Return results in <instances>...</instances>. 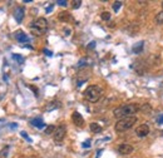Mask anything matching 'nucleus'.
I'll use <instances>...</instances> for the list:
<instances>
[{"mask_svg":"<svg viewBox=\"0 0 163 158\" xmlns=\"http://www.w3.org/2000/svg\"><path fill=\"white\" fill-rule=\"evenodd\" d=\"M140 108L138 104L136 103H130V104H124V106H121L118 108H115L113 110V114L115 118H125V117H132L133 114H136Z\"/></svg>","mask_w":163,"mask_h":158,"instance_id":"obj_1","label":"nucleus"},{"mask_svg":"<svg viewBox=\"0 0 163 158\" xmlns=\"http://www.w3.org/2000/svg\"><path fill=\"white\" fill-rule=\"evenodd\" d=\"M103 91L98 85H89L88 88L84 91V98L90 103H95L102 98Z\"/></svg>","mask_w":163,"mask_h":158,"instance_id":"obj_2","label":"nucleus"},{"mask_svg":"<svg viewBox=\"0 0 163 158\" xmlns=\"http://www.w3.org/2000/svg\"><path fill=\"white\" fill-rule=\"evenodd\" d=\"M136 123H137V117H134V116L125 117V118L119 119L117 123H115L114 129L118 133H122V132H125V131H128V129H130Z\"/></svg>","mask_w":163,"mask_h":158,"instance_id":"obj_3","label":"nucleus"},{"mask_svg":"<svg viewBox=\"0 0 163 158\" xmlns=\"http://www.w3.org/2000/svg\"><path fill=\"white\" fill-rule=\"evenodd\" d=\"M48 29V21H46L45 18H38L34 23L31 24V33L37 37H40L43 35Z\"/></svg>","mask_w":163,"mask_h":158,"instance_id":"obj_4","label":"nucleus"},{"mask_svg":"<svg viewBox=\"0 0 163 158\" xmlns=\"http://www.w3.org/2000/svg\"><path fill=\"white\" fill-rule=\"evenodd\" d=\"M65 134H67V127H65L64 124H60L58 125L55 132H54L53 137H54V141L55 142H61L65 137Z\"/></svg>","mask_w":163,"mask_h":158,"instance_id":"obj_5","label":"nucleus"},{"mask_svg":"<svg viewBox=\"0 0 163 158\" xmlns=\"http://www.w3.org/2000/svg\"><path fill=\"white\" fill-rule=\"evenodd\" d=\"M136 134L138 136V137L143 138V137H147L148 134H149V125H148L147 123H143L137 127L136 129Z\"/></svg>","mask_w":163,"mask_h":158,"instance_id":"obj_6","label":"nucleus"},{"mask_svg":"<svg viewBox=\"0 0 163 158\" xmlns=\"http://www.w3.org/2000/svg\"><path fill=\"white\" fill-rule=\"evenodd\" d=\"M118 152L122 156H128V154L133 152V147L128 144V143H122V144L118 146Z\"/></svg>","mask_w":163,"mask_h":158,"instance_id":"obj_7","label":"nucleus"},{"mask_svg":"<svg viewBox=\"0 0 163 158\" xmlns=\"http://www.w3.org/2000/svg\"><path fill=\"white\" fill-rule=\"evenodd\" d=\"M72 121H73V123L77 127H84V118L82 117L80 113L73 112V114H72Z\"/></svg>","mask_w":163,"mask_h":158,"instance_id":"obj_8","label":"nucleus"},{"mask_svg":"<svg viewBox=\"0 0 163 158\" xmlns=\"http://www.w3.org/2000/svg\"><path fill=\"white\" fill-rule=\"evenodd\" d=\"M24 15H25V10L24 8H16L15 10V13H14V18H15V20H16V23H21L24 19Z\"/></svg>","mask_w":163,"mask_h":158,"instance_id":"obj_9","label":"nucleus"},{"mask_svg":"<svg viewBox=\"0 0 163 158\" xmlns=\"http://www.w3.org/2000/svg\"><path fill=\"white\" fill-rule=\"evenodd\" d=\"M14 35H15V39H16V40L19 42V43H27V42H29V40H30L28 35L25 34L24 31H21V30H18V31H16V33L14 34Z\"/></svg>","mask_w":163,"mask_h":158,"instance_id":"obj_10","label":"nucleus"},{"mask_svg":"<svg viewBox=\"0 0 163 158\" xmlns=\"http://www.w3.org/2000/svg\"><path fill=\"white\" fill-rule=\"evenodd\" d=\"M58 19L60 21H63V23H68V21L72 20V15L68 12H61V13H59V15H58Z\"/></svg>","mask_w":163,"mask_h":158,"instance_id":"obj_11","label":"nucleus"},{"mask_svg":"<svg viewBox=\"0 0 163 158\" xmlns=\"http://www.w3.org/2000/svg\"><path fill=\"white\" fill-rule=\"evenodd\" d=\"M30 124L33 125V127H37V128H43L45 125L42 118H34V119H31L30 121Z\"/></svg>","mask_w":163,"mask_h":158,"instance_id":"obj_12","label":"nucleus"},{"mask_svg":"<svg viewBox=\"0 0 163 158\" xmlns=\"http://www.w3.org/2000/svg\"><path fill=\"white\" fill-rule=\"evenodd\" d=\"M89 128L93 133H100V132H102V125L98 124V123H94V122L89 124Z\"/></svg>","mask_w":163,"mask_h":158,"instance_id":"obj_13","label":"nucleus"},{"mask_svg":"<svg viewBox=\"0 0 163 158\" xmlns=\"http://www.w3.org/2000/svg\"><path fill=\"white\" fill-rule=\"evenodd\" d=\"M9 149H10V147L9 146H5L4 148L0 151V158H8V156H9Z\"/></svg>","mask_w":163,"mask_h":158,"instance_id":"obj_14","label":"nucleus"},{"mask_svg":"<svg viewBox=\"0 0 163 158\" xmlns=\"http://www.w3.org/2000/svg\"><path fill=\"white\" fill-rule=\"evenodd\" d=\"M55 129H57V127L55 125H48L45 129H44V133L46 134V136H50V134H54V132H55Z\"/></svg>","mask_w":163,"mask_h":158,"instance_id":"obj_15","label":"nucleus"},{"mask_svg":"<svg viewBox=\"0 0 163 158\" xmlns=\"http://www.w3.org/2000/svg\"><path fill=\"white\" fill-rule=\"evenodd\" d=\"M143 44H144V42H139V43H137V44H134V46H133V52L140 53L143 50Z\"/></svg>","mask_w":163,"mask_h":158,"instance_id":"obj_16","label":"nucleus"},{"mask_svg":"<svg viewBox=\"0 0 163 158\" xmlns=\"http://www.w3.org/2000/svg\"><path fill=\"white\" fill-rule=\"evenodd\" d=\"M155 23L159 24V25L163 24V10L162 12H159L157 15H155Z\"/></svg>","mask_w":163,"mask_h":158,"instance_id":"obj_17","label":"nucleus"},{"mask_svg":"<svg viewBox=\"0 0 163 158\" xmlns=\"http://www.w3.org/2000/svg\"><path fill=\"white\" fill-rule=\"evenodd\" d=\"M60 107V102H52L49 104V107H46V110H52L55 108H59Z\"/></svg>","mask_w":163,"mask_h":158,"instance_id":"obj_18","label":"nucleus"},{"mask_svg":"<svg viewBox=\"0 0 163 158\" xmlns=\"http://www.w3.org/2000/svg\"><path fill=\"white\" fill-rule=\"evenodd\" d=\"M13 59H15L19 64H24V58L20 54H13Z\"/></svg>","mask_w":163,"mask_h":158,"instance_id":"obj_19","label":"nucleus"},{"mask_svg":"<svg viewBox=\"0 0 163 158\" xmlns=\"http://www.w3.org/2000/svg\"><path fill=\"white\" fill-rule=\"evenodd\" d=\"M121 6H122V3H121V1H114L113 5H112V8H113V10H114L115 13H117L118 10L121 9Z\"/></svg>","mask_w":163,"mask_h":158,"instance_id":"obj_20","label":"nucleus"},{"mask_svg":"<svg viewBox=\"0 0 163 158\" xmlns=\"http://www.w3.org/2000/svg\"><path fill=\"white\" fill-rule=\"evenodd\" d=\"M82 5V1L80 0H74V1H72V6H73V9H79Z\"/></svg>","mask_w":163,"mask_h":158,"instance_id":"obj_21","label":"nucleus"},{"mask_svg":"<svg viewBox=\"0 0 163 158\" xmlns=\"http://www.w3.org/2000/svg\"><path fill=\"white\" fill-rule=\"evenodd\" d=\"M100 18H102L103 20H109V19H110V13H108V12H103L102 14H100Z\"/></svg>","mask_w":163,"mask_h":158,"instance_id":"obj_22","label":"nucleus"},{"mask_svg":"<svg viewBox=\"0 0 163 158\" xmlns=\"http://www.w3.org/2000/svg\"><path fill=\"white\" fill-rule=\"evenodd\" d=\"M142 110L144 113L151 112V106H149V104H143V106H142Z\"/></svg>","mask_w":163,"mask_h":158,"instance_id":"obj_23","label":"nucleus"},{"mask_svg":"<svg viewBox=\"0 0 163 158\" xmlns=\"http://www.w3.org/2000/svg\"><path fill=\"white\" fill-rule=\"evenodd\" d=\"M20 136H21V137H23V138H25V139H27V141H28V142H31V139H30V138H29V137H28V134H27V133H25V132H24V131H23V132H20Z\"/></svg>","mask_w":163,"mask_h":158,"instance_id":"obj_24","label":"nucleus"},{"mask_svg":"<svg viewBox=\"0 0 163 158\" xmlns=\"http://www.w3.org/2000/svg\"><path fill=\"white\" fill-rule=\"evenodd\" d=\"M57 4H58V5H60V6H67V4H68V3L65 1V0H58V1H57Z\"/></svg>","mask_w":163,"mask_h":158,"instance_id":"obj_25","label":"nucleus"},{"mask_svg":"<svg viewBox=\"0 0 163 158\" xmlns=\"http://www.w3.org/2000/svg\"><path fill=\"white\" fill-rule=\"evenodd\" d=\"M89 147H90V141H87L83 143V148H89Z\"/></svg>","mask_w":163,"mask_h":158,"instance_id":"obj_26","label":"nucleus"},{"mask_svg":"<svg viewBox=\"0 0 163 158\" xmlns=\"http://www.w3.org/2000/svg\"><path fill=\"white\" fill-rule=\"evenodd\" d=\"M157 123H159V124H163V114H161V116L158 117V119H157Z\"/></svg>","mask_w":163,"mask_h":158,"instance_id":"obj_27","label":"nucleus"},{"mask_svg":"<svg viewBox=\"0 0 163 158\" xmlns=\"http://www.w3.org/2000/svg\"><path fill=\"white\" fill-rule=\"evenodd\" d=\"M44 53H45V54L48 55V57H52V55H53V53L50 52V50H48V49H44Z\"/></svg>","mask_w":163,"mask_h":158,"instance_id":"obj_28","label":"nucleus"},{"mask_svg":"<svg viewBox=\"0 0 163 158\" xmlns=\"http://www.w3.org/2000/svg\"><path fill=\"white\" fill-rule=\"evenodd\" d=\"M29 87H30V89H31V91L35 93V95L38 97V89H37V88H34V87H31V85H29Z\"/></svg>","mask_w":163,"mask_h":158,"instance_id":"obj_29","label":"nucleus"},{"mask_svg":"<svg viewBox=\"0 0 163 158\" xmlns=\"http://www.w3.org/2000/svg\"><path fill=\"white\" fill-rule=\"evenodd\" d=\"M94 46H95V42H92V43L89 44V48L92 49V48H94Z\"/></svg>","mask_w":163,"mask_h":158,"instance_id":"obj_30","label":"nucleus"},{"mask_svg":"<svg viewBox=\"0 0 163 158\" xmlns=\"http://www.w3.org/2000/svg\"><path fill=\"white\" fill-rule=\"evenodd\" d=\"M52 10H53V5H50L49 8H46V13H50Z\"/></svg>","mask_w":163,"mask_h":158,"instance_id":"obj_31","label":"nucleus"},{"mask_svg":"<svg viewBox=\"0 0 163 158\" xmlns=\"http://www.w3.org/2000/svg\"><path fill=\"white\" fill-rule=\"evenodd\" d=\"M18 127V124L16 123H14V124H10V128H14V129H15Z\"/></svg>","mask_w":163,"mask_h":158,"instance_id":"obj_32","label":"nucleus"},{"mask_svg":"<svg viewBox=\"0 0 163 158\" xmlns=\"http://www.w3.org/2000/svg\"><path fill=\"white\" fill-rule=\"evenodd\" d=\"M65 34L69 35V34H70V29H65Z\"/></svg>","mask_w":163,"mask_h":158,"instance_id":"obj_33","label":"nucleus"},{"mask_svg":"<svg viewBox=\"0 0 163 158\" xmlns=\"http://www.w3.org/2000/svg\"><path fill=\"white\" fill-rule=\"evenodd\" d=\"M162 8H163V1H162Z\"/></svg>","mask_w":163,"mask_h":158,"instance_id":"obj_34","label":"nucleus"}]
</instances>
